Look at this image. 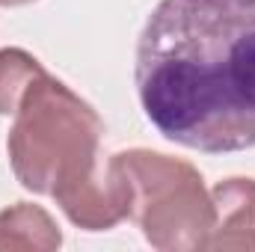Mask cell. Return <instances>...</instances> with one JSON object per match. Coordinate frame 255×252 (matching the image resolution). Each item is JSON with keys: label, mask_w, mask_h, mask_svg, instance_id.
Returning a JSON list of instances; mask_svg holds the SVG:
<instances>
[{"label": "cell", "mask_w": 255, "mask_h": 252, "mask_svg": "<svg viewBox=\"0 0 255 252\" xmlns=\"http://www.w3.org/2000/svg\"><path fill=\"white\" fill-rule=\"evenodd\" d=\"M24 3H33V0H0V6H24Z\"/></svg>", "instance_id": "obj_8"}, {"label": "cell", "mask_w": 255, "mask_h": 252, "mask_svg": "<svg viewBox=\"0 0 255 252\" xmlns=\"http://www.w3.org/2000/svg\"><path fill=\"white\" fill-rule=\"evenodd\" d=\"M130 184V220L163 252L202 250L214 223V202L199 169L148 148L113 154Z\"/></svg>", "instance_id": "obj_3"}, {"label": "cell", "mask_w": 255, "mask_h": 252, "mask_svg": "<svg viewBox=\"0 0 255 252\" xmlns=\"http://www.w3.org/2000/svg\"><path fill=\"white\" fill-rule=\"evenodd\" d=\"M45 74L42 63L21 48L0 51V116H12L24 92Z\"/></svg>", "instance_id": "obj_7"}, {"label": "cell", "mask_w": 255, "mask_h": 252, "mask_svg": "<svg viewBox=\"0 0 255 252\" xmlns=\"http://www.w3.org/2000/svg\"><path fill=\"white\" fill-rule=\"evenodd\" d=\"M9 130V163L15 178L33 193H48L68 184L101 160L104 122L48 71L24 92Z\"/></svg>", "instance_id": "obj_2"}, {"label": "cell", "mask_w": 255, "mask_h": 252, "mask_svg": "<svg viewBox=\"0 0 255 252\" xmlns=\"http://www.w3.org/2000/svg\"><path fill=\"white\" fill-rule=\"evenodd\" d=\"M63 235L51 214L39 205L18 202L0 211V250H57Z\"/></svg>", "instance_id": "obj_6"}, {"label": "cell", "mask_w": 255, "mask_h": 252, "mask_svg": "<svg viewBox=\"0 0 255 252\" xmlns=\"http://www.w3.org/2000/svg\"><path fill=\"white\" fill-rule=\"evenodd\" d=\"M54 199L65 217L86 232H107L130 217V184L113 157L107 163H92L86 172L57 187Z\"/></svg>", "instance_id": "obj_4"}, {"label": "cell", "mask_w": 255, "mask_h": 252, "mask_svg": "<svg viewBox=\"0 0 255 252\" xmlns=\"http://www.w3.org/2000/svg\"><path fill=\"white\" fill-rule=\"evenodd\" d=\"M214 223L202 250L255 252V181L226 178L211 190Z\"/></svg>", "instance_id": "obj_5"}, {"label": "cell", "mask_w": 255, "mask_h": 252, "mask_svg": "<svg viewBox=\"0 0 255 252\" xmlns=\"http://www.w3.org/2000/svg\"><path fill=\"white\" fill-rule=\"evenodd\" d=\"M136 92L166 139L255 145V0H160L136 42Z\"/></svg>", "instance_id": "obj_1"}]
</instances>
